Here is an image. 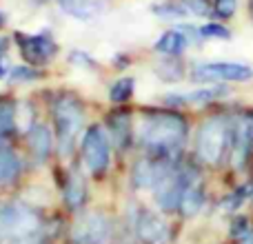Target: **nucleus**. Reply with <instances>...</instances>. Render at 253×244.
Instances as JSON below:
<instances>
[{
    "instance_id": "f257e3e1",
    "label": "nucleus",
    "mask_w": 253,
    "mask_h": 244,
    "mask_svg": "<svg viewBox=\"0 0 253 244\" xmlns=\"http://www.w3.org/2000/svg\"><path fill=\"white\" fill-rule=\"evenodd\" d=\"M187 135V124L175 114H153L140 124V140L153 151H171Z\"/></svg>"
},
{
    "instance_id": "f03ea898",
    "label": "nucleus",
    "mask_w": 253,
    "mask_h": 244,
    "mask_svg": "<svg viewBox=\"0 0 253 244\" xmlns=\"http://www.w3.org/2000/svg\"><path fill=\"white\" fill-rule=\"evenodd\" d=\"M53 120H56V131H58V147L60 153L67 156L71 151V144H74L78 131L83 129V107L76 98L71 96H62L56 100L53 105Z\"/></svg>"
},
{
    "instance_id": "7ed1b4c3",
    "label": "nucleus",
    "mask_w": 253,
    "mask_h": 244,
    "mask_svg": "<svg viewBox=\"0 0 253 244\" xmlns=\"http://www.w3.org/2000/svg\"><path fill=\"white\" fill-rule=\"evenodd\" d=\"M40 231V220L34 209L20 202H4L0 204V238H25Z\"/></svg>"
},
{
    "instance_id": "20e7f679",
    "label": "nucleus",
    "mask_w": 253,
    "mask_h": 244,
    "mask_svg": "<svg viewBox=\"0 0 253 244\" xmlns=\"http://www.w3.org/2000/svg\"><path fill=\"white\" fill-rule=\"evenodd\" d=\"M109 156L111 149H109L107 131L98 124L89 126L83 140V162L87 166V171L91 175H96V178H100L107 171V166H109Z\"/></svg>"
},
{
    "instance_id": "39448f33",
    "label": "nucleus",
    "mask_w": 253,
    "mask_h": 244,
    "mask_svg": "<svg viewBox=\"0 0 253 244\" xmlns=\"http://www.w3.org/2000/svg\"><path fill=\"white\" fill-rule=\"evenodd\" d=\"M224 144H227V124H224V120H207L198 131V156H200V160L215 164L222 158Z\"/></svg>"
},
{
    "instance_id": "423d86ee",
    "label": "nucleus",
    "mask_w": 253,
    "mask_h": 244,
    "mask_svg": "<svg viewBox=\"0 0 253 244\" xmlns=\"http://www.w3.org/2000/svg\"><path fill=\"white\" fill-rule=\"evenodd\" d=\"M253 78V69L240 62H209L198 65L193 71V80L198 82H213V80H231V82H245Z\"/></svg>"
},
{
    "instance_id": "0eeeda50",
    "label": "nucleus",
    "mask_w": 253,
    "mask_h": 244,
    "mask_svg": "<svg viewBox=\"0 0 253 244\" xmlns=\"http://www.w3.org/2000/svg\"><path fill=\"white\" fill-rule=\"evenodd\" d=\"M111 220L102 213H87L80 218L74 229L76 244H109L111 242Z\"/></svg>"
},
{
    "instance_id": "6e6552de",
    "label": "nucleus",
    "mask_w": 253,
    "mask_h": 244,
    "mask_svg": "<svg viewBox=\"0 0 253 244\" xmlns=\"http://www.w3.org/2000/svg\"><path fill=\"white\" fill-rule=\"evenodd\" d=\"M187 184V175L178 173L173 169H167L162 173V178L156 182L153 191H156V202L160 204V209L171 211L175 206H180V198H182V189Z\"/></svg>"
},
{
    "instance_id": "1a4fd4ad",
    "label": "nucleus",
    "mask_w": 253,
    "mask_h": 244,
    "mask_svg": "<svg viewBox=\"0 0 253 244\" xmlns=\"http://www.w3.org/2000/svg\"><path fill=\"white\" fill-rule=\"evenodd\" d=\"M18 47H20L25 60H29L31 65H44L56 56L58 47L53 42L51 36L47 34H34V36H18Z\"/></svg>"
},
{
    "instance_id": "9d476101",
    "label": "nucleus",
    "mask_w": 253,
    "mask_h": 244,
    "mask_svg": "<svg viewBox=\"0 0 253 244\" xmlns=\"http://www.w3.org/2000/svg\"><path fill=\"white\" fill-rule=\"evenodd\" d=\"M138 236L144 244H169V240H171L169 224L158 213H151V211H144V213L140 215Z\"/></svg>"
},
{
    "instance_id": "9b49d317",
    "label": "nucleus",
    "mask_w": 253,
    "mask_h": 244,
    "mask_svg": "<svg viewBox=\"0 0 253 244\" xmlns=\"http://www.w3.org/2000/svg\"><path fill=\"white\" fill-rule=\"evenodd\" d=\"M58 4H60V9L67 16L83 22L96 20L102 13V9H105V4L100 0H58Z\"/></svg>"
},
{
    "instance_id": "f8f14e48",
    "label": "nucleus",
    "mask_w": 253,
    "mask_h": 244,
    "mask_svg": "<svg viewBox=\"0 0 253 244\" xmlns=\"http://www.w3.org/2000/svg\"><path fill=\"white\" fill-rule=\"evenodd\" d=\"M205 204V191H202V184L198 182L196 175H187V184L182 189V198H180V211L184 215H196L198 211Z\"/></svg>"
},
{
    "instance_id": "ddd939ff",
    "label": "nucleus",
    "mask_w": 253,
    "mask_h": 244,
    "mask_svg": "<svg viewBox=\"0 0 253 244\" xmlns=\"http://www.w3.org/2000/svg\"><path fill=\"white\" fill-rule=\"evenodd\" d=\"M169 169L165 162H153V160H140L133 166V184L140 189L156 187V182L162 178V173Z\"/></svg>"
},
{
    "instance_id": "4468645a",
    "label": "nucleus",
    "mask_w": 253,
    "mask_h": 244,
    "mask_svg": "<svg viewBox=\"0 0 253 244\" xmlns=\"http://www.w3.org/2000/svg\"><path fill=\"white\" fill-rule=\"evenodd\" d=\"M51 133H49L47 126H31L29 129V149L34 153V158L38 162H44L51 151Z\"/></svg>"
},
{
    "instance_id": "2eb2a0df",
    "label": "nucleus",
    "mask_w": 253,
    "mask_h": 244,
    "mask_svg": "<svg viewBox=\"0 0 253 244\" xmlns=\"http://www.w3.org/2000/svg\"><path fill=\"white\" fill-rule=\"evenodd\" d=\"M187 49V36L180 31H167L156 40V51L165 56H178Z\"/></svg>"
},
{
    "instance_id": "dca6fc26",
    "label": "nucleus",
    "mask_w": 253,
    "mask_h": 244,
    "mask_svg": "<svg viewBox=\"0 0 253 244\" xmlns=\"http://www.w3.org/2000/svg\"><path fill=\"white\" fill-rule=\"evenodd\" d=\"M18 173H20V160H18V156L11 149L0 147V187L16 180Z\"/></svg>"
},
{
    "instance_id": "f3484780",
    "label": "nucleus",
    "mask_w": 253,
    "mask_h": 244,
    "mask_svg": "<svg viewBox=\"0 0 253 244\" xmlns=\"http://www.w3.org/2000/svg\"><path fill=\"white\" fill-rule=\"evenodd\" d=\"M253 138V126L249 120H240L236 131V151H233V164L240 166L247 158V151H249V144Z\"/></svg>"
},
{
    "instance_id": "a211bd4d",
    "label": "nucleus",
    "mask_w": 253,
    "mask_h": 244,
    "mask_svg": "<svg viewBox=\"0 0 253 244\" xmlns=\"http://www.w3.org/2000/svg\"><path fill=\"white\" fill-rule=\"evenodd\" d=\"M224 89H198V91H191V93H182V96H167V102L171 105H182V102H207V100H213V98L222 96Z\"/></svg>"
},
{
    "instance_id": "6ab92c4d",
    "label": "nucleus",
    "mask_w": 253,
    "mask_h": 244,
    "mask_svg": "<svg viewBox=\"0 0 253 244\" xmlns=\"http://www.w3.org/2000/svg\"><path fill=\"white\" fill-rule=\"evenodd\" d=\"M84 198H87V187H84V180L80 178L78 173H74L69 178V182H67V202H69L71 206H83Z\"/></svg>"
},
{
    "instance_id": "aec40b11",
    "label": "nucleus",
    "mask_w": 253,
    "mask_h": 244,
    "mask_svg": "<svg viewBox=\"0 0 253 244\" xmlns=\"http://www.w3.org/2000/svg\"><path fill=\"white\" fill-rule=\"evenodd\" d=\"M16 129V107L11 102H0V138Z\"/></svg>"
},
{
    "instance_id": "412c9836",
    "label": "nucleus",
    "mask_w": 253,
    "mask_h": 244,
    "mask_svg": "<svg viewBox=\"0 0 253 244\" xmlns=\"http://www.w3.org/2000/svg\"><path fill=\"white\" fill-rule=\"evenodd\" d=\"M153 11H156L158 18H162V20H180V18L187 16V7L184 4H158V7H153Z\"/></svg>"
},
{
    "instance_id": "4be33fe9",
    "label": "nucleus",
    "mask_w": 253,
    "mask_h": 244,
    "mask_svg": "<svg viewBox=\"0 0 253 244\" xmlns=\"http://www.w3.org/2000/svg\"><path fill=\"white\" fill-rule=\"evenodd\" d=\"M156 74L160 76L162 80H167V82H175V80L182 78V67L173 60H165V62H158L156 65Z\"/></svg>"
},
{
    "instance_id": "5701e85b",
    "label": "nucleus",
    "mask_w": 253,
    "mask_h": 244,
    "mask_svg": "<svg viewBox=\"0 0 253 244\" xmlns=\"http://www.w3.org/2000/svg\"><path fill=\"white\" fill-rule=\"evenodd\" d=\"M131 93H133V80L131 78H120L118 82L111 87L109 98L114 102H126L131 98Z\"/></svg>"
},
{
    "instance_id": "b1692460",
    "label": "nucleus",
    "mask_w": 253,
    "mask_h": 244,
    "mask_svg": "<svg viewBox=\"0 0 253 244\" xmlns=\"http://www.w3.org/2000/svg\"><path fill=\"white\" fill-rule=\"evenodd\" d=\"M200 36H202V38H222V40H229V38H231V31H229L227 27H222V25H213V22H209V25L200 27Z\"/></svg>"
},
{
    "instance_id": "393cba45",
    "label": "nucleus",
    "mask_w": 253,
    "mask_h": 244,
    "mask_svg": "<svg viewBox=\"0 0 253 244\" xmlns=\"http://www.w3.org/2000/svg\"><path fill=\"white\" fill-rule=\"evenodd\" d=\"M116 129V138H118L120 144H126V138H129V133H126V129H129V118L126 116H118V118H114V124H111Z\"/></svg>"
},
{
    "instance_id": "a878e982",
    "label": "nucleus",
    "mask_w": 253,
    "mask_h": 244,
    "mask_svg": "<svg viewBox=\"0 0 253 244\" xmlns=\"http://www.w3.org/2000/svg\"><path fill=\"white\" fill-rule=\"evenodd\" d=\"M238 9V0H215V13L220 18H231Z\"/></svg>"
},
{
    "instance_id": "bb28decb",
    "label": "nucleus",
    "mask_w": 253,
    "mask_h": 244,
    "mask_svg": "<svg viewBox=\"0 0 253 244\" xmlns=\"http://www.w3.org/2000/svg\"><path fill=\"white\" fill-rule=\"evenodd\" d=\"M9 74H11L13 82H18V80H36V78H40L38 71L29 69V67H16V69H11Z\"/></svg>"
},
{
    "instance_id": "cd10ccee",
    "label": "nucleus",
    "mask_w": 253,
    "mask_h": 244,
    "mask_svg": "<svg viewBox=\"0 0 253 244\" xmlns=\"http://www.w3.org/2000/svg\"><path fill=\"white\" fill-rule=\"evenodd\" d=\"M182 2H184V7H187V11H193L196 16H205V13L209 11L205 0H182Z\"/></svg>"
},
{
    "instance_id": "c85d7f7f",
    "label": "nucleus",
    "mask_w": 253,
    "mask_h": 244,
    "mask_svg": "<svg viewBox=\"0 0 253 244\" xmlns=\"http://www.w3.org/2000/svg\"><path fill=\"white\" fill-rule=\"evenodd\" d=\"M11 244H44V240L38 231V233H31V236H25V238H16V240H11Z\"/></svg>"
},
{
    "instance_id": "c756f323",
    "label": "nucleus",
    "mask_w": 253,
    "mask_h": 244,
    "mask_svg": "<svg viewBox=\"0 0 253 244\" xmlns=\"http://www.w3.org/2000/svg\"><path fill=\"white\" fill-rule=\"evenodd\" d=\"M242 200H245V191L240 189V191H236L231 198H227V200H224V206H229V209H236V206L242 204Z\"/></svg>"
},
{
    "instance_id": "7c9ffc66",
    "label": "nucleus",
    "mask_w": 253,
    "mask_h": 244,
    "mask_svg": "<svg viewBox=\"0 0 253 244\" xmlns=\"http://www.w3.org/2000/svg\"><path fill=\"white\" fill-rule=\"evenodd\" d=\"M245 233H247V220L238 218L236 222L231 224V236H245Z\"/></svg>"
},
{
    "instance_id": "2f4dec72",
    "label": "nucleus",
    "mask_w": 253,
    "mask_h": 244,
    "mask_svg": "<svg viewBox=\"0 0 253 244\" xmlns=\"http://www.w3.org/2000/svg\"><path fill=\"white\" fill-rule=\"evenodd\" d=\"M9 71H11V69H9L7 60H4V58H2V56H0V80H2V78H4V76H7V74H9Z\"/></svg>"
},
{
    "instance_id": "473e14b6",
    "label": "nucleus",
    "mask_w": 253,
    "mask_h": 244,
    "mask_svg": "<svg viewBox=\"0 0 253 244\" xmlns=\"http://www.w3.org/2000/svg\"><path fill=\"white\" fill-rule=\"evenodd\" d=\"M242 244H253V233H249V236L245 238V242H242Z\"/></svg>"
},
{
    "instance_id": "72a5a7b5",
    "label": "nucleus",
    "mask_w": 253,
    "mask_h": 244,
    "mask_svg": "<svg viewBox=\"0 0 253 244\" xmlns=\"http://www.w3.org/2000/svg\"><path fill=\"white\" fill-rule=\"evenodd\" d=\"M2 22H4V18H2V13H0V27H2Z\"/></svg>"
}]
</instances>
